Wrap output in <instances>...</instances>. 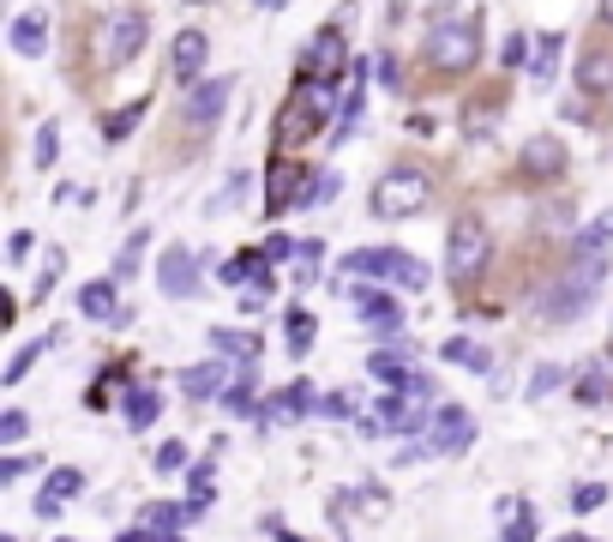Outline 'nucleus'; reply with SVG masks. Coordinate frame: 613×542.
<instances>
[{
	"label": "nucleus",
	"mask_w": 613,
	"mask_h": 542,
	"mask_svg": "<svg viewBox=\"0 0 613 542\" xmlns=\"http://www.w3.org/2000/svg\"><path fill=\"white\" fill-rule=\"evenodd\" d=\"M49 344H61V332H55V326H49V338H31V344L19 349V356L7 362V386H19V380L37 368V356H42V349H49Z\"/></svg>",
	"instance_id": "28"
},
{
	"label": "nucleus",
	"mask_w": 613,
	"mask_h": 542,
	"mask_svg": "<svg viewBox=\"0 0 613 542\" xmlns=\"http://www.w3.org/2000/svg\"><path fill=\"white\" fill-rule=\"evenodd\" d=\"M217 272L229 289H271V259L265 254H235V259H223Z\"/></svg>",
	"instance_id": "16"
},
{
	"label": "nucleus",
	"mask_w": 613,
	"mask_h": 542,
	"mask_svg": "<svg viewBox=\"0 0 613 542\" xmlns=\"http://www.w3.org/2000/svg\"><path fill=\"white\" fill-rule=\"evenodd\" d=\"M572 392H577V404H607L613 398V374L607 368H583L572 380Z\"/></svg>",
	"instance_id": "27"
},
{
	"label": "nucleus",
	"mask_w": 613,
	"mask_h": 542,
	"mask_svg": "<svg viewBox=\"0 0 613 542\" xmlns=\"http://www.w3.org/2000/svg\"><path fill=\"white\" fill-rule=\"evenodd\" d=\"M560 380H565V368H553V362H542V368L530 374V398H547V392L560 386Z\"/></svg>",
	"instance_id": "46"
},
{
	"label": "nucleus",
	"mask_w": 613,
	"mask_h": 542,
	"mask_svg": "<svg viewBox=\"0 0 613 542\" xmlns=\"http://www.w3.org/2000/svg\"><path fill=\"white\" fill-rule=\"evenodd\" d=\"M259 7H277V0H259Z\"/></svg>",
	"instance_id": "59"
},
{
	"label": "nucleus",
	"mask_w": 613,
	"mask_h": 542,
	"mask_svg": "<svg viewBox=\"0 0 613 542\" xmlns=\"http://www.w3.org/2000/svg\"><path fill=\"white\" fill-rule=\"evenodd\" d=\"M313 410H319V392H313L307 380H289L283 392H271V404H265L259 422H301V416H313Z\"/></svg>",
	"instance_id": "12"
},
{
	"label": "nucleus",
	"mask_w": 613,
	"mask_h": 542,
	"mask_svg": "<svg viewBox=\"0 0 613 542\" xmlns=\"http://www.w3.org/2000/svg\"><path fill=\"white\" fill-rule=\"evenodd\" d=\"M187 7H211V0H187Z\"/></svg>",
	"instance_id": "58"
},
{
	"label": "nucleus",
	"mask_w": 613,
	"mask_h": 542,
	"mask_svg": "<svg viewBox=\"0 0 613 542\" xmlns=\"http://www.w3.org/2000/svg\"><path fill=\"white\" fill-rule=\"evenodd\" d=\"M61 272H67V254H61V247H49V259H42V272H37V289H31V296H37V302H49V289L61 284Z\"/></svg>",
	"instance_id": "36"
},
{
	"label": "nucleus",
	"mask_w": 613,
	"mask_h": 542,
	"mask_svg": "<svg viewBox=\"0 0 613 542\" xmlns=\"http://www.w3.org/2000/svg\"><path fill=\"white\" fill-rule=\"evenodd\" d=\"M205 506H211V459H205V464H192V471H187V512L199 519Z\"/></svg>",
	"instance_id": "30"
},
{
	"label": "nucleus",
	"mask_w": 613,
	"mask_h": 542,
	"mask_svg": "<svg viewBox=\"0 0 613 542\" xmlns=\"http://www.w3.org/2000/svg\"><path fill=\"white\" fill-rule=\"evenodd\" d=\"M79 489H85V471H72V464H61V471H49V482H42V494H55V501H72Z\"/></svg>",
	"instance_id": "35"
},
{
	"label": "nucleus",
	"mask_w": 613,
	"mask_h": 542,
	"mask_svg": "<svg viewBox=\"0 0 613 542\" xmlns=\"http://www.w3.org/2000/svg\"><path fill=\"white\" fill-rule=\"evenodd\" d=\"M115 542H162V531H151V524H132V531H121Z\"/></svg>",
	"instance_id": "52"
},
{
	"label": "nucleus",
	"mask_w": 613,
	"mask_h": 542,
	"mask_svg": "<svg viewBox=\"0 0 613 542\" xmlns=\"http://www.w3.org/2000/svg\"><path fill=\"white\" fill-rule=\"evenodd\" d=\"M24 428H31V422H24V410H7V416H0V446H19Z\"/></svg>",
	"instance_id": "47"
},
{
	"label": "nucleus",
	"mask_w": 613,
	"mask_h": 542,
	"mask_svg": "<svg viewBox=\"0 0 613 542\" xmlns=\"http://www.w3.org/2000/svg\"><path fill=\"white\" fill-rule=\"evenodd\" d=\"M37 164H42V169H55V164H61V127H55V121L37 134Z\"/></svg>",
	"instance_id": "43"
},
{
	"label": "nucleus",
	"mask_w": 613,
	"mask_h": 542,
	"mask_svg": "<svg viewBox=\"0 0 613 542\" xmlns=\"http://www.w3.org/2000/svg\"><path fill=\"white\" fill-rule=\"evenodd\" d=\"M439 356L452 362V368H469V374H487V368H493V356H487V349L475 344V338H452V344L439 349Z\"/></svg>",
	"instance_id": "25"
},
{
	"label": "nucleus",
	"mask_w": 613,
	"mask_h": 542,
	"mask_svg": "<svg viewBox=\"0 0 613 542\" xmlns=\"http://www.w3.org/2000/svg\"><path fill=\"white\" fill-rule=\"evenodd\" d=\"M469 441H475L469 410H457V404H439V410H433V422H427V446H433V452H463Z\"/></svg>",
	"instance_id": "9"
},
{
	"label": "nucleus",
	"mask_w": 613,
	"mask_h": 542,
	"mask_svg": "<svg viewBox=\"0 0 613 542\" xmlns=\"http://www.w3.org/2000/svg\"><path fill=\"white\" fill-rule=\"evenodd\" d=\"M505 519H512V524H505V536H500V542H535V536H542V531H535V506L505 501Z\"/></svg>",
	"instance_id": "29"
},
{
	"label": "nucleus",
	"mask_w": 613,
	"mask_h": 542,
	"mask_svg": "<svg viewBox=\"0 0 613 542\" xmlns=\"http://www.w3.org/2000/svg\"><path fill=\"white\" fill-rule=\"evenodd\" d=\"M145 247H151V229H132L127 247H121V259H115V277H132V272H139V254H145Z\"/></svg>",
	"instance_id": "38"
},
{
	"label": "nucleus",
	"mask_w": 613,
	"mask_h": 542,
	"mask_svg": "<svg viewBox=\"0 0 613 542\" xmlns=\"http://www.w3.org/2000/svg\"><path fill=\"white\" fill-rule=\"evenodd\" d=\"M187 459H192V452H187V441H162V446H157V471H162V476L187 471Z\"/></svg>",
	"instance_id": "41"
},
{
	"label": "nucleus",
	"mask_w": 613,
	"mask_h": 542,
	"mask_svg": "<svg viewBox=\"0 0 613 542\" xmlns=\"http://www.w3.org/2000/svg\"><path fill=\"white\" fill-rule=\"evenodd\" d=\"M223 410H229V416H265V410H259V386H253V374L229 380V392H223Z\"/></svg>",
	"instance_id": "26"
},
{
	"label": "nucleus",
	"mask_w": 613,
	"mask_h": 542,
	"mask_svg": "<svg viewBox=\"0 0 613 542\" xmlns=\"http://www.w3.org/2000/svg\"><path fill=\"white\" fill-rule=\"evenodd\" d=\"M24 471H31V459H7V464H0V482H19Z\"/></svg>",
	"instance_id": "53"
},
{
	"label": "nucleus",
	"mask_w": 613,
	"mask_h": 542,
	"mask_svg": "<svg viewBox=\"0 0 613 542\" xmlns=\"http://www.w3.org/2000/svg\"><path fill=\"white\" fill-rule=\"evenodd\" d=\"M307 242H289V236H271L265 242V259H289V254H301Z\"/></svg>",
	"instance_id": "50"
},
{
	"label": "nucleus",
	"mask_w": 613,
	"mask_h": 542,
	"mask_svg": "<svg viewBox=\"0 0 613 542\" xmlns=\"http://www.w3.org/2000/svg\"><path fill=\"white\" fill-rule=\"evenodd\" d=\"M31 229H12V242H7V259H12V266H24V259H31Z\"/></svg>",
	"instance_id": "49"
},
{
	"label": "nucleus",
	"mask_w": 613,
	"mask_h": 542,
	"mask_svg": "<svg viewBox=\"0 0 613 542\" xmlns=\"http://www.w3.org/2000/svg\"><path fill=\"white\" fill-rule=\"evenodd\" d=\"M145 37H151V12H139V7L115 12V19H109V42H102V61H109V67H127L132 55L145 49Z\"/></svg>",
	"instance_id": "7"
},
{
	"label": "nucleus",
	"mask_w": 613,
	"mask_h": 542,
	"mask_svg": "<svg viewBox=\"0 0 613 542\" xmlns=\"http://www.w3.org/2000/svg\"><path fill=\"white\" fill-rule=\"evenodd\" d=\"M349 296H355V314H362L367 326H385V332H397V326H403V307L392 302V289H367V284H355Z\"/></svg>",
	"instance_id": "15"
},
{
	"label": "nucleus",
	"mask_w": 613,
	"mask_h": 542,
	"mask_svg": "<svg viewBox=\"0 0 613 542\" xmlns=\"http://www.w3.org/2000/svg\"><path fill=\"white\" fill-rule=\"evenodd\" d=\"M61 542H72V536H61Z\"/></svg>",
	"instance_id": "60"
},
{
	"label": "nucleus",
	"mask_w": 613,
	"mask_h": 542,
	"mask_svg": "<svg viewBox=\"0 0 613 542\" xmlns=\"http://www.w3.org/2000/svg\"><path fill=\"white\" fill-rule=\"evenodd\" d=\"M121 386H127V368H109V374H102L97 386H91V398H85V410H109V404H115V392H121Z\"/></svg>",
	"instance_id": "37"
},
{
	"label": "nucleus",
	"mask_w": 613,
	"mask_h": 542,
	"mask_svg": "<svg viewBox=\"0 0 613 542\" xmlns=\"http://www.w3.org/2000/svg\"><path fill=\"white\" fill-rule=\"evenodd\" d=\"M162 416V398H157V392L151 386H127V422H132V428H151V422Z\"/></svg>",
	"instance_id": "24"
},
{
	"label": "nucleus",
	"mask_w": 613,
	"mask_h": 542,
	"mask_svg": "<svg viewBox=\"0 0 613 542\" xmlns=\"http://www.w3.org/2000/svg\"><path fill=\"white\" fill-rule=\"evenodd\" d=\"M211 344L223 349V356H235V362H241V368H247L253 356H259V332H235V326H217V332H211Z\"/></svg>",
	"instance_id": "23"
},
{
	"label": "nucleus",
	"mask_w": 613,
	"mask_h": 542,
	"mask_svg": "<svg viewBox=\"0 0 613 542\" xmlns=\"http://www.w3.org/2000/svg\"><path fill=\"white\" fill-rule=\"evenodd\" d=\"M313 332H319V326H313V314H301V307H295V314L283 319V338H289L295 356H307V349H313Z\"/></svg>",
	"instance_id": "32"
},
{
	"label": "nucleus",
	"mask_w": 613,
	"mask_h": 542,
	"mask_svg": "<svg viewBox=\"0 0 613 542\" xmlns=\"http://www.w3.org/2000/svg\"><path fill=\"white\" fill-rule=\"evenodd\" d=\"M427 61L439 72H469L482 61V31H475L469 19H445L427 31Z\"/></svg>",
	"instance_id": "5"
},
{
	"label": "nucleus",
	"mask_w": 613,
	"mask_h": 542,
	"mask_svg": "<svg viewBox=\"0 0 613 542\" xmlns=\"http://www.w3.org/2000/svg\"><path fill=\"white\" fill-rule=\"evenodd\" d=\"M607 242H613V211H602L595 224H583V229H577V247H572V254H602Z\"/></svg>",
	"instance_id": "31"
},
{
	"label": "nucleus",
	"mask_w": 613,
	"mask_h": 542,
	"mask_svg": "<svg viewBox=\"0 0 613 542\" xmlns=\"http://www.w3.org/2000/svg\"><path fill=\"white\" fill-rule=\"evenodd\" d=\"M181 392H187L192 404L223 398V392H229V374H223V362H199V368H187V374H181Z\"/></svg>",
	"instance_id": "19"
},
{
	"label": "nucleus",
	"mask_w": 613,
	"mask_h": 542,
	"mask_svg": "<svg viewBox=\"0 0 613 542\" xmlns=\"http://www.w3.org/2000/svg\"><path fill=\"white\" fill-rule=\"evenodd\" d=\"M523 55H530V37H523V31H512V37H505V49H500V61H505V67H530Z\"/></svg>",
	"instance_id": "48"
},
{
	"label": "nucleus",
	"mask_w": 613,
	"mask_h": 542,
	"mask_svg": "<svg viewBox=\"0 0 613 542\" xmlns=\"http://www.w3.org/2000/svg\"><path fill=\"white\" fill-rule=\"evenodd\" d=\"M577 91H583V97H607V91H613V55H607V49H590V55L577 61Z\"/></svg>",
	"instance_id": "20"
},
{
	"label": "nucleus",
	"mask_w": 613,
	"mask_h": 542,
	"mask_svg": "<svg viewBox=\"0 0 613 542\" xmlns=\"http://www.w3.org/2000/svg\"><path fill=\"white\" fill-rule=\"evenodd\" d=\"M493 127H500V115H493L487 102H469V109H463V134H469V139H487Z\"/></svg>",
	"instance_id": "39"
},
{
	"label": "nucleus",
	"mask_w": 613,
	"mask_h": 542,
	"mask_svg": "<svg viewBox=\"0 0 613 542\" xmlns=\"http://www.w3.org/2000/svg\"><path fill=\"white\" fill-rule=\"evenodd\" d=\"M595 506H607V482H577V489H572V512H595Z\"/></svg>",
	"instance_id": "42"
},
{
	"label": "nucleus",
	"mask_w": 613,
	"mask_h": 542,
	"mask_svg": "<svg viewBox=\"0 0 613 542\" xmlns=\"http://www.w3.org/2000/svg\"><path fill=\"white\" fill-rule=\"evenodd\" d=\"M229 91H235L229 79H205L199 91L187 97V121H192V127H217V121H223V102H229Z\"/></svg>",
	"instance_id": "17"
},
{
	"label": "nucleus",
	"mask_w": 613,
	"mask_h": 542,
	"mask_svg": "<svg viewBox=\"0 0 613 542\" xmlns=\"http://www.w3.org/2000/svg\"><path fill=\"white\" fill-rule=\"evenodd\" d=\"M403 356H409V344L373 349V356H367V374H373V380H385V386H403V380L415 374V368H409V362H403Z\"/></svg>",
	"instance_id": "21"
},
{
	"label": "nucleus",
	"mask_w": 613,
	"mask_h": 542,
	"mask_svg": "<svg viewBox=\"0 0 613 542\" xmlns=\"http://www.w3.org/2000/svg\"><path fill=\"white\" fill-rule=\"evenodd\" d=\"M332 109H337V85H332V79H301V85L289 91V109H283L277 134L295 145V139H307L313 127L332 121Z\"/></svg>",
	"instance_id": "3"
},
{
	"label": "nucleus",
	"mask_w": 613,
	"mask_h": 542,
	"mask_svg": "<svg viewBox=\"0 0 613 542\" xmlns=\"http://www.w3.org/2000/svg\"><path fill=\"white\" fill-rule=\"evenodd\" d=\"M337 542H343V536H337Z\"/></svg>",
	"instance_id": "61"
},
{
	"label": "nucleus",
	"mask_w": 613,
	"mask_h": 542,
	"mask_svg": "<svg viewBox=\"0 0 613 542\" xmlns=\"http://www.w3.org/2000/svg\"><path fill=\"white\" fill-rule=\"evenodd\" d=\"M247 187H253V175H247V169H235L229 181L217 187V199L205 205V211H235V199H247Z\"/></svg>",
	"instance_id": "34"
},
{
	"label": "nucleus",
	"mask_w": 613,
	"mask_h": 542,
	"mask_svg": "<svg viewBox=\"0 0 613 542\" xmlns=\"http://www.w3.org/2000/svg\"><path fill=\"white\" fill-rule=\"evenodd\" d=\"M560 49H565L560 31H542V37H535V61H530V79H535V85H547L553 72H560Z\"/></svg>",
	"instance_id": "22"
},
{
	"label": "nucleus",
	"mask_w": 613,
	"mask_h": 542,
	"mask_svg": "<svg viewBox=\"0 0 613 542\" xmlns=\"http://www.w3.org/2000/svg\"><path fill=\"white\" fill-rule=\"evenodd\" d=\"M373 72H379V85H385V91L397 85V61H392V55H379V67H373Z\"/></svg>",
	"instance_id": "54"
},
{
	"label": "nucleus",
	"mask_w": 613,
	"mask_h": 542,
	"mask_svg": "<svg viewBox=\"0 0 613 542\" xmlns=\"http://www.w3.org/2000/svg\"><path fill=\"white\" fill-rule=\"evenodd\" d=\"M602 277H607V254H577L572 272H565L560 284L542 296V314L547 319H577L583 307H590V296L602 289Z\"/></svg>",
	"instance_id": "1"
},
{
	"label": "nucleus",
	"mask_w": 613,
	"mask_h": 542,
	"mask_svg": "<svg viewBox=\"0 0 613 542\" xmlns=\"http://www.w3.org/2000/svg\"><path fill=\"white\" fill-rule=\"evenodd\" d=\"M355 494V512H367V519H379L385 506H392V494L379 489V482H362V489H349Z\"/></svg>",
	"instance_id": "40"
},
{
	"label": "nucleus",
	"mask_w": 613,
	"mask_h": 542,
	"mask_svg": "<svg viewBox=\"0 0 613 542\" xmlns=\"http://www.w3.org/2000/svg\"><path fill=\"white\" fill-rule=\"evenodd\" d=\"M523 175H530V181H553V175H565V145L553 134H535L530 145H523Z\"/></svg>",
	"instance_id": "13"
},
{
	"label": "nucleus",
	"mask_w": 613,
	"mask_h": 542,
	"mask_svg": "<svg viewBox=\"0 0 613 542\" xmlns=\"http://www.w3.org/2000/svg\"><path fill=\"white\" fill-rule=\"evenodd\" d=\"M7 42L24 55V61H37V55L49 49V12H19V19H12V31H7Z\"/></svg>",
	"instance_id": "18"
},
{
	"label": "nucleus",
	"mask_w": 613,
	"mask_h": 542,
	"mask_svg": "<svg viewBox=\"0 0 613 542\" xmlns=\"http://www.w3.org/2000/svg\"><path fill=\"white\" fill-rule=\"evenodd\" d=\"M313 416H325V422H349V416H355L349 392H325V398H319V410H313Z\"/></svg>",
	"instance_id": "44"
},
{
	"label": "nucleus",
	"mask_w": 613,
	"mask_h": 542,
	"mask_svg": "<svg viewBox=\"0 0 613 542\" xmlns=\"http://www.w3.org/2000/svg\"><path fill=\"white\" fill-rule=\"evenodd\" d=\"M145 109H151V102H145V97H139V102H121V109L109 115V127H102V134H109V139H127L132 127L145 121Z\"/></svg>",
	"instance_id": "33"
},
{
	"label": "nucleus",
	"mask_w": 613,
	"mask_h": 542,
	"mask_svg": "<svg viewBox=\"0 0 613 542\" xmlns=\"http://www.w3.org/2000/svg\"><path fill=\"white\" fill-rule=\"evenodd\" d=\"M205 55H211V37H205V31H181V37H175V49H169V72L181 85H192L205 72Z\"/></svg>",
	"instance_id": "14"
},
{
	"label": "nucleus",
	"mask_w": 613,
	"mask_h": 542,
	"mask_svg": "<svg viewBox=\"0 0 613 542\" xmlns=\"http://www.w3.org/2000/svg\"><path fill=\"white\" fill-rule=\"evenodd\" d=\"M343 31L337 24H325V31H313V42L301 49V79H332V72H343Z\"/></svg>",
	"instance_id": "10"
},
{
	"label": "nucleus",
	"mask_w": 613,
	"mask_h": 542,
	"mask_svg": "<svg viewBox=\"0 0 613 542\" xmlns=\"http://www.w3.org/2000/svg\"><path fill=\"white\" fill-rule=\"evenodd\" d=\"M162 542H187V536H181V531H175V536H162Z\"/></svg>",
	"instance_id": "57"
},
{
	"label": "nucleus",
	"mask_w": 613,
	"mask_h": 542,
	"mask_svg": "<svg viewBox=\"0 0 613 542\" xmlns=\"http://www.w3.org/2000/svg\"><path fill=\"white\" fill-rule=\"evenodd\" d=\"M433 199V181L422 169H385L379 181H373V217H415L422 205Z\"/></svg>",
	"instance_id": "4"
},
{
	"label": "nucleus",
	"mask_w": 613,
	"mask_h": 542,
	"mask_svg": "<svg viewBox=\"0 0 613 542\" xmlns=\"http://www.w3.org/2000/svg\"><path fill=\"white\" fill-rule=\"evenodd\" d=\"M199 277H205V259L192 254V247H169V254L157 259V289L175 302H187L192 289H199Z\"/></svg>",
	"instance_id": "8"
},
{
	"label": "nucleus",
	"mask_w": 613,
	"mask_h": 542,
	"mask_svg": "<svg viewBox=\"0 0 613 542\" xmlns=\"http://www.w3.org/2000/svg\"><path fill=\"white\" fill-rule=\"evenodd\" d=\"M79 314L85 319H102V326H127V307H121V296H115V277H91V284L79 289Z\"/></svg>",
	"instance_id": "11"
},
{
	"label": "nucleus",
	"mask_w": 613,
	"mask_h": 542,
	"mask_svg": "<svg viewBox=\"0 0 613 542\" xmlns=\"http://www.w3.org/2000/svg\"><path fill=\"white\" fill-rule=\"evenodd\" d=\"M482 266H487V229H482V217H457L452 236H445V272H452L457 284H469Z\"/></svg>",
	"instance_id": "6"
},
{
	"label": "nucleus",
	"mask_w": 613,
	"mask_h": 542,
	"mask_svg": "<svg viewBox=\"0 0 613 542\" xmlns=\"http://www.w3.org/2000/svg\"><path fill=\"white\" fill-rule=\"evenodd\" d=\"M145 524H151V531H162V536H175V531H181V512L151 501V506H145Z\"/></svg>",
	"instance_id": "45"
},
{
	"label": "nucleus",
	"mask_w": 613,
	"mask_h": 542,
	"mask_svg": "<svg viewBox=\"0 0 613 542\" xmlns=\"http://www.w3.org/2000/svg\"><path fill=\"white\" fill-rule=\"evenodd\" d=\"M343 277H385V284H403V289H422L427 284V266L422 259H409L403 247H355V254H343Z\"/></svg>",
	"instance_id": "2"
},
{
	"label": "nucleus",
	"mask_w": 613,
	"mask_h": 542,
	"mask_svg": "<svg viewBox=\"0 0 613 542\" xmlns=\"http://www.w3.org/2000/svg\"><path fill=\"white\" fill-rule=\"evenodd\" d=\"M277 542H307V536H295V531H289V536H277Z\"/></svg>",
	"instance_id": "56"
},
{
	"label": "nucleus",
	"mask_w": 613,
	"mask_h": 542,
	"mask_svg": "<svg viewBox=\"0 0 613 542\" xmlns=\"http://www.w3.org/2000/svg\"><path fill=\"white\" fill-rule=\"evenodd\" d=\"M602 19H607V24H613V0H602Z\"/></svg>",
	"instance_id": "55"
},
{
	"label": "nucleus",
	"mask_w": 613,
	"mask_h": 542,
	"mask_svg": "<svg viewBox=\"0 0 613 542\" xmlns=\"http://www.w3.org/2000/svg\"><path fill=\"white\" fill-rule=\"evenodd\" d=\"M265 302H271V289H241V302H235V307H241V314H259Z\"/></svg>",
	"instance_id": "51"
}]
</instances>
